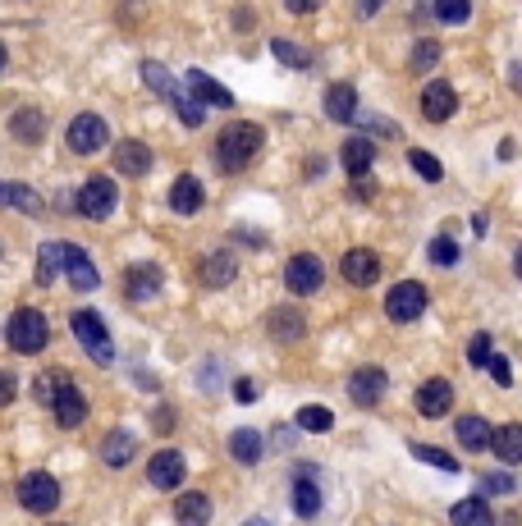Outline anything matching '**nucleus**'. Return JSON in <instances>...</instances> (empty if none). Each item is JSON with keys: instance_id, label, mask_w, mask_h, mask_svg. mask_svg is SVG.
I'll return each mask as SVG.
<instances>
[{"instance_id": "nucleus-1", "label": "nucleus", "mask_w": 522, "mask_h": 526, "mask_svg": "<svg viewBox=\"0 0 522 526\" xmlns=\"http://www.w3.org/2000/svg\"><path fill=\"white\" fill-rule=\"evenodd\" d=\"M266 147V129L261 124H229L225 133H220L216 142V161L225 165V170H248L252 161H257V151Z\"/></svg>"}, {"instance_id": "nucleus-2", "label": "nucleus", "mask_w": 522, "mask_h": 526, "mask_svg": "<svg viewBox=\"0 0 522 526\" xmlns=\"http://www.w3.org/2000/svg\"><path fill=\"white\" fill-rule=\"evenodd\" d=\"M69 330H74V339L83 344V353L97 366L115 362V344H110V330H106V321H101V312H74L69 316Z\"/></svg>"}, {"instance_id": "nucleus-3", "label": "nucleus", "mask_w": 522, "mask_h": 526, "mask_svg": "<svg viewBox=\"0 0 522 526\" xmlns=\"http://www.w3.org/2000/svg\"><path fill=\"white\" fill-rule=\"evenodd\" d=\"M10 348L14 353H42L46 339H51V325H46V316L37 312V307H19V312L10 316Z\"/></svg>"}, {"instance_id": "nucleus-4", "label": "nucleus", "mask_w": 522, "mask_h": 526, "mask_svg": "<svg viewBox=\"0 0 522 526\" xmlns=\"http://www.w3.org/2000/svg\"><path fill=\"white\" fill-rule=\"evenodd\" d=\"M74 206H78V215H87V220H106V215H115V206H120V188H115V179L97 174V179H87L83 188H78Z\"/></svg>"}, {"instance_id": "nucleus-5", "label": "nucleus", "mask_w": 522, "mask_h": 526, "mask_svg": "<svg viewBox=\"0 0 522 526\" xmlns=\"http://www.w3.org/2000/svg\"><path fill=\"white\" fill-rule=\"evenodd\" d=\"M426 284L422 280H403L390 289V298H385V316H390L394 325H413L417 316L426 312Z\"/></svg>"}, {"instance_id": "nucleus-6", "label": "nucleus", "mask_w": 522, "mask_h": 526, "mask_svg": "<svg viewBox=\"0 0 522 526\" xmlns=\"http://www.w3.org/2000/svg\"><path fill=\"white\" fill-rule=\"evenodd\" d=\"M321 284H326V266H321V257H312V252L289 257V266H284V289L298 293V298H312Z\"/></svg>"}, {"instance_id": "nucleus-7", "label": "nucleus", "mask_w": 522, "mask_h": 526, "mask_svg": "<svg viewBox=\"0 0 522 526\" xmlns=\"http://www.w3.org/2000/svg\"><path fill=\"white\" fill-rule=\"evenodd\" d=\"M19 504L28 508V513H55V508H60V481L46 472H28L19 481Z\"/></svg>"}, {"instance_id": "nucleus-8", "label": "nucleus", "mask_w": 522, "mask_h": 526, "mask_svg": "<svg viewBox=\"0 0 522 526\" xmlns=\"http://www.w3.org/2000/svg\"><path fill=\"white\" fill-rule=\"evenodd\" d=\"M106 138H110V129H106V119H101V115L69 119L65 142H69V151H74V156H97V151L106 147Z\"/></svg>"}, {"instance_id": "nucleus-9", "label": "nucleus", "mask_w": 522, "mask_h": 526, "mask_svg": "<svg viewBox=\"0 0 522 526\" xmlns=\"http://www.w3.org/2000/svg\"><path fill=\"white\" fill-rule=\"evenodd\" d=\"M390 389V376H385L381 366H358L353 376H348V398L358 403V408H376Z\"/></svg>"}, {"instance_id": "nucleus-10", "label": "nucleus", "mask_w": 522, "mask_h": 526, "mask_svg": "<svg viewBox=\"0 0 522 526\" xmlns=\"http://www.w3.org/2000/svg\"><path fill=\"white\" fill-rule=\"evenodd\" d=\"M184 83H188V97H193L197 106H216V110L239 106V101H234V92H229L225 83H216L211 74H202V69H188Z\"/></svg>"}, {"instance_id": "nucleus-11", "label": "nucleus", "mask_w": 522, "mask_h": 526, "mask_svg": "<svg viewBox=\"0 0 522 526\" xmlns=\"http://www.w3.org/2000/svg\"><path fill=\"white\" fill-rule=\"evenodd\" d=\"M161 266L156 261H138V266L124 270V298L129 302H152L156 293H161Z\"/></svg>"}, {"instance_id": "nucleus-12", "label": "nucleus", "mask_w": 522, "mask_h": 526, "mask_svg": "<svg viewBox=\"0 0 522 526\" xmlns=\"http://www.w3.org/2000/svg\"><path fill=\"white\" fill-rule=\"evenodd\" d=\"M339 270H344V280H348V284H358V289H371V284L381 280V257H376L371 247H353V252H344Z\"/></svg>"}, {"instance_id": "nucleus-13", "label": "nucleus", "mask_w": 522, "mask_h": 526, "mask_svg": "<svg viewBox=\"0 0 522 526\" xmlns=\"http://www.w3.org/2000/svg\"><path fill=\"white\" fill-rule=\"evenodd\" d=\"M184 476H188V462H184V453L179 449H161L152 458V467H147V481H152L156 490H179Z\"/></svg>"}, {"instance_id": "nucleus-14", "label": "nucleus", "mask_w": 522, "mask_h": 526, "mask_svg": "<svg viewBox=\"0 0 522 526\" xmlns=\"http://www.w3.org/2000/svg\"><path fill=\"white\" fill-rule=\"evenodd\" d=\"M60 270L69 275V284H74L78 293H97L101 289V275H97V266H92V257H87L83 247L65 243V266Z\"/></svg>"}, {"instance_id": "nucleus-15", "label": "nucleus", "mask_w": 522, "mask_h": 526, "mask_svg": "<svg viewBox=\"0 0 522 526\" xmlns=\"http://www.w3.org/2000/svg\"><path fill=\"white\" fill-rule=\"evenodd\" d=\"M115 174H124V179H142V174H152V147L138 138H124L120 147H115Z\"/></svg>"}, {"instance_id": "nucleus-16", "label": "nucleus", "mask_w": 522, "mask_h": 526, "mask_svg": "<svg viewBox=\"0 0 522 526\" xmlns=\"http://www.w3.org/2000/svg\"><path fill=\"white\" fill-rule=\"evenodd\" d=\"M51 408H55V421H60V426L74 430V426H83V417H87V398H83V389H78V385L60 380V389H55V398H51Z\"/></svg>"}, {"instance_id": "nucleus-17", "label": "nucleus", "mask_w": 522, "mask_h": 526, "mask_svg": "<svg viewBox=\"0 0 522 526\" xmlns=\"http://www.w3.org/2000/svg\"><path fill=\"white\" fill-rule=\"evenodd\" d=\"M454 110H458V92H454V87L440 83V78H435V83H426V92H422V115L431 119V124H445Z\"/></svg>"}, {"instance_id": "nucleus-18", "label": "nucleus", "mask_w": 522, "mask_h": 526, "mask_svg": "<svg viewBox=\"0 0 522 526\" xmlns=\"http://www.w3.org/2000/svg\"><path fill=\"white\" fill-rule=\"evenodd\" d=\"M449 403H454V385H449V380H426L422 389H417V412H422V417H445L449 412Z\"/></svg>"}, {"instance_id": "nucleus-19", "label": "nucleus", "mask_w": 522, "mask_h": 526, "mask_svg": "<svg viewBox=\"0 0 522 526\" xmlns=\"http://www.w3.org/2000/svg\"><path fill=\"white\" fill-rule=\"evenodd\" d=\"M0 206L5 211H23V215H42L46 202L37 188H28V183H0Z\"/></svg>"}, {"instance_id": "nucleus-20", "label": "nucleus", "mask_w": 522, "mask_h": 526, "mask_svg": "<svg viewBox=\"0 0 522 526\" xmlns=\"http://www.w3.org/2000/svg\"><path fill=\"white\" fill-rule=\"evenodd\" d=\"M261 453H266V440H261V430H252V426L229 430V458H234V462L252 467V462H261Z\"/></svg>"}, {"instance_id": "nucleus-21", "label": "nucleus", "mask_w": 522, "mask_h": 526, "mask_svg": "<svg viewBox=\"0 0 522 526\" xmlns=\"http://www.w3.org/2000/svg\"><path fill=\"white\" fill-rule=\"evenodd\" d=\"M303 312H294V307H275V312H266V334L271 339H280V344H294V339H303Z\"/></svg>"}, {"instance_id": "nucleus-22", "label": "nucleus", "mask_w": 522, "mask_h": 526, "mask_svg": "<svg viewBox=\"0 0 522 526\" xmlns=\"http://www.w3.org/2000/svg\"><path fill=\"white\" fill-rule=\"evenodd\" d=\"M170 206L179 215H197L207 206V188H202L193 174H184V179H174V188H170Z\"/></svg>"}, {"instance_id": "nucleus-23", "label": "nucleus", "mask_w": 522, "mask_h": 526, "mask_svg": "<svg viewBox=\"0 0 522 526\" xmlns=\"http://www.w3.org/2000/svg\"><path fill=\"white\" fill-rule=\"evenodd\" d=\"M326 115L335 124H348V119H358V92L348 83H330L326 87Z\"/></svg>"}, {"instance_id": "nucleus-24", "label": "nucleus", "mask_w": 522, "mask_h": 526, "mask_svg": "<svg viewBox=\"0 0 522 526\" xmlns=\"http://www.w3.org/2000/svg\"><path fill=\"white\" fill-rule=\"evenodd\" d=\"M174 522L179 526H207L211 522V499L207 494H179L174 499Z\"/></svg>"}, {"instance_id": "nucleus-25", "label": "nucleus", "mask_w": 522, "mask_h": 526, "mask_svg": "<svg viewBox=\"0 0 522 526\" xmlns=\"http://www.w3.org/2000/svg\"><path fill=\"white\" fill-rule=\"evenodd\" d=\"M449 522H454V526H495L486 494H468V499H458L454 513H449Z\"/></svg>"}, {"instance_id": "nucleus-26", "label": "nucleus", "mask_w": 522, "mask_h": 526, "mask_svg": "<svg viewBox=\"0 0 522 526\" xmlns=\"http://www.w3.org/2000/svg\"><path fill=\"white\" fill-rule=\"evenodd\" d=\"M10 133L19 142H28V147H33V142L46 138V115H42V110H33V106L14 110V115H10Z\"/></svg>"}, {"instance_id": "nucleus-27", "label": "nucleus", "mask_w": 522, "mask_h": 526, "mask_svg": "<svg viewBox=\"0 0 522 526\" xmlns=\"http://www.w3.org/2000/svg\"><path fill=\"white\" fill-rule=\"evenodd\" d=\"M371 161H376V142L371 138H348L344 142V170L353 174V179H367Z\"/></svg>"}, {"instance_id": "nucleus-28", "label": "nucleus", "mask_w": 522, "mask_h": 526, "mask_svg": "<svg viewBox=\"0 0 522 526\" xmlns=\"http://www.w3.org/2000/svg\"><path fill=\"white\" fill-rule=\"evenodd\" d=\"M234 275H239V266L229 257V247H216V252L202 261V284H211V289H225Z\"/></svg>"}, {"instance_id": "nucleus-29", "label": "nucleus", "mask_w": 522, "mask_h": 526, "mask_svg": "<svg viewBox=\"0 0 522 526\" xmlns=\"http://www.w3.org/2000/svg\"><path fill=\"white\" fill-rule=\"evenodd\" d=\"M490 449L500 453V462H522V426L518 421H509V426H495L490 430Z\"/></svg>"}, {"instance_id": "nucleus-30", "label": "nucleus", "mask_w": 522, "mask_h": 526, "mask_svg": "<svg viewBox=\"0 0 522 526\" xmlns=\"http://www.w3.org/2000/svg\"><path fill=\"white\" fill-rule=\"evenodd\" d=\"M138 453V440H133V430H110L106 444H101V462L106 467H124V462Z\"/></svg>"}, {"instance_id": "nucleus-31", "label": "nucleus", "mask_w": 522, "mask_h": 526, "mask_svg": "<svg viewBox=\"0 0 522 526\" xmlns=\"http://www.w3.org/2000/svg\"><path fill=\"white\" fill-rule=\"evenodd\" d=\"M60 266H65V243H42V252H37V284H55L60 280Z\"/></svg>"}, {"instance_id": "nucleus-32", "label": "nucleus", "mask_w": 522, "mask_h": 526, "mask_svg": "<svg viewBox=\"0 0 522 526\" xmlns=\"http://www.w3.org/2000/svg\"><path fill=\"white\" fill-rule=\"evenodd\" d=\"M454 430H458V444H463L468 453H481L490 444V426L481 417H458Z\"/></svg>"}, {"instance_id": "nucleus-33", "label": "nucleus", "mask_w": 522, "mask_h": 526, "mask_svg": "<svg viewBox=\"0 0 522 526\" xmlns=\"http://www.w3.org/2000/svg\"><path fill=\"white\" fill-rule=\"evenodd\" d=\"M294 513L298 517L321 513V490H316V481L312 476H303V472H298V481H294Z\"/></svg>"}, {"instance_id": "nucleus-34", "label": "nucleus", "mask_w": 522, "mask_h": 526, "mask_svg": "<svg viewBox=\"0 0 522 526\" xmlns=\"http://www.w3.org/2000/svg\"><path fill=\"white\" fill-rule=\"evenodd\" d=\"M174 106V115H179V124H184V129H202V119H207V106H197L193 97H188V92H179V87H174L170 97H165Z\"/></svg>"}, {"instance_id": "nucleus-35", "label": "nucleus", "mask_w": 522, "mask_h": 526, "mask_svg": "<svg viewBox=\"0 0 522 526\" xmlns=\"http://www.w3.org/2000/svg\"><path fill=\"white\" fill-rule=\"evenodd\" d=\"M408 453H413L417 462H426V467H435V472H463V467H458V458L454 453H445V449H435V444H408Z\"/></svg>"}, {"instance_id": "nucleus-36", "label": "nucleus", "mask_w": 522, "mask_h": 526, "mask_svg": "<svg viewBox=\"0 0 522 526\" xmlns=\"http://www.w3.org/2000/svg\"><path fill=\"white\" fill-rule=\"evenodd\" d=\"M294 426L307 430V435H326V430L335 426V417H330V408H298Z\"/></svg>"}, {"instance_id": "nucleus-37", "label": "nucleus", "mask_w": 522, "mask_h": 526, "mask_svg": "<svg viewBox=\"0 0 522 526\" xmlns=\"http://www.w3.org/2000/svg\"><path fill=\"white\" fill-rule=\"evenodd\" d=\"M408 165H413V170L422 174L426 183H440V179H445V165L435 161L431 151H422V147H413V151H408Z\"/></svg>"}, {"instance_id": "nucleus-38", "label": "nucleus", "mask_w": 522, "mask_h": 526, "mask_svg": "<svg viewBox=\"0 0 522 526\" xmlns=\"http://www.w3.org/2000/svg\"><path fill=\"white\" fill-rule=\"evenodd\" d=\"M408 65H413V74H431V69L440 65V42H431V37H426V42H417Z\"/></svg>"}, {"instance_id": "nucleus-39", "label": "nucleus", "mask_w": 522, "mask_h": 526, "mask_svg": "<svg viewBox=\"0 0 522 526\" xmlns=\"http://www.w3.org/2000/svg\"><path fill=\"white\" fill-rule=\"evenodd\" d=\"M435 19L440 23H468L472 19V0H435Z\"/></svg>"}, {"instance_id": "nucleus-40", "label": "nucleus", "mask_w": 522, "mask_h": 526, "mask_svg": "<svg viewBox=\"0 0 522 526\" xmlns=\"http://www.w3.org/2000/svg\"><path fill=\"white\" fill-rule=\"evenodd\" d=\"M271 51H275V60H280V65H289V69H312L307 51H298V46H294V42H284V37H275Z\"/></svg>"}, {"instance_id": "nucleus-41", "label": "nucleus", "mask_w": 522, "mask_h": 526, "mask_svg": "<svg viewBox=\"0 0 522 526\" xmlns=\"http://www.w3.org/2000/svg\"><path fill=\"white\" fill-rule=\"evenodd\" d=\"M490 353H495V339H490L486 330H481V334H472V344H468V366H477V371H481Z\"/></svg>"}, {"instance_id": "nucleus-42", "label": "nucleus", "mask_w": 522, "mask_h": 526, "mask_svg": "<svg viewBox=\"0 0 522 526\" xmlns=\"http://www.w3.org/2000/svg\"><path fill=\"white\" fill-rule=\"evenodd\" d=\"M431 261H435V266H458V243H454V238H449V234L435 238V243H431Z\"/></svg>"}, {"instance_id": "nucleus-43", "label": "nucleus", "mask_w": 522, "mask_h": 526, "mask_svg": "<svg viewBox=\"0 0 522 526\" xmlns=\"http://www.w3.org/2000/svg\"><path fill=\"white\" fill-rule=\"evenodd\" d=\"M486 366H490V376H495V385H500V389H509V385H513V366H509V357H495V353H490V357H486Z\"/></svg>"}, {"instance_id": "nucleus-44", "label": "nucleus", "mask_w": 522, "mask_h": 526, "mask_svg": "<svg viewBox=\"0 0 522 526\" xmlns=\"http://www.w3.org/2000/svg\"><path fill=\"white\" fill-rule=\"evenodd\" d=\"M481 494H513V476L509 472H495V476H486V481H481Z\"/></svg>"}, {"instance_id": "nucleus-45", "label": "nucleus", "mask_w": 522, "mask_h": 526, "mask_svg": "<svg viewBox=\"0 0 522 526\" xmlns=\"http://www.w3.org/2000/svg\"><path fill=\"white\" fill-rule=\"evenodd\" d=\"M60 380H65V376H37V380H33L37 398H42V403H51V398H55V389H60Z\"/></svg>"}, {"instance_id": "nucleus-46", "label": "nucleus", "mask_w": 522, "mask_h": 526, "mask_svg": "<svg viewBox=\"0 0 522 526\" xmlns=\"http://www.w3.org/2000/svg\"><path fill=\"white\" fill-rule=\"evenodd\" d=\"M14 394H19V380H14L10 371H0V408H10Z\"/></svg>"}, {"instance_id": "nucleus-47", "label": "nucleus", "mask_w": 522, "mask_h": 526, "mask_svg": "<svg viewBox=\"0 0 522 526\" xmlns=\"http://www.w3.org/2000/svg\"><path fill=\"white\" fill-rule=\"evenodd\" d=\"M284 10L289 14H316L321 10V0H284Z\"/></svg>"}, {"instance_id": "nucleus-48", "label": "nucleus", "mask_w": 522, "mask_h": 526, "mask_svg": "<svg viewBox=\"0 0 522 526\" xmlns=\"http://www.w3.org/2000/svg\"><path fill=\"white\" fill-rule=\"evenodd\" d=\"M234 398H239V403H252V398H257V385H252V380H234Z\"/></svg>"}, {"instance_id": "nucleus-49", "label": "nucleus", "mask_w": 522, "mask_h": 526, "mask_svg": "<svg viewBox=\"0 0 522 526\" xmlns=\"http://www.w3.org/2000/svg\"><path fill=\"white\" fill-rule=\"evenodd\" d=\"M381 5H385V0H358V14H362V19H371V14L381 10Z\"/></svg>"}, {"instance_id": "nucleus-50", "label": "nucleus", "mask_w": 522, "mask_h": 526, "mask_svg": "<svg viewBox=\"0 0 522 526\" xmlns=\"http://www.w3.org/2000/svg\"><path fill=\"white\" fill-rule=\"evenodd\" d=\"M5 65H10V51H5V42H0V74H5Z\"/></svg>"}, {"instance_id": "nucleus-51", "label": "nucleus", "mask_w": 522, "mask_h": 526, "mask_svg": "<svg viewBox=\"0 0 522 526\" xmlns=\"http://www.w3.org/2000/svg\"><path fill=\"white\" fill-rule=\"evenodd\" d=\"M243 526H271V522H266V517H248V522H243Z\"/></svg>"}]
</instances>
